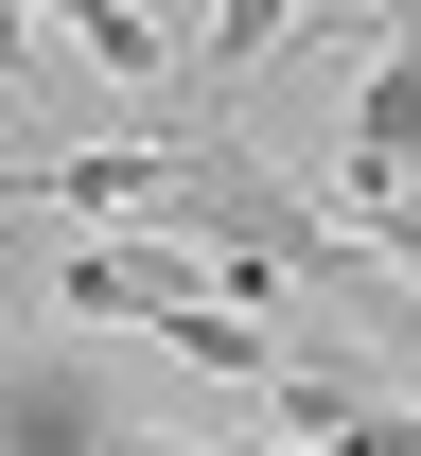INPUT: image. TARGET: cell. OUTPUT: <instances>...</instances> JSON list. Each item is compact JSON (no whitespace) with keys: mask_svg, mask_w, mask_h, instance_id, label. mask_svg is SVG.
I'll use <instances>...</instances> for the list:
<instances>
[{"mask_svg":"<svg viewBox=\"0 0 421 456\" xmlns=\"http://www.w3.org/2000/svg\"><path fill=\"white\" fill-rule=\"evenodd\" d=\"M211 246H176V228H88V246H53V316H106V334H176V316H211Z\"/></svg>","mask_w":421,"mask_h":456,"instance_id":"1","label":"cell"},{"mask_svg":"<svg viewBox=\"0 0 421 456\" xmlns=\"http://www.w3.org/2000/svg\"><path fill=\"white\" fill-rule=\"evenodd\" d=\"M368 211H421V18H386V53L334 123V228H368Z\"/></svg>","mask_w":421,"mask_h":456,"instance_id":"2","label":"cell"},{"mask_svg":"<svg viewBox=\"0 0 421 456\" xmlns=\"http://www.w3.org/2000/svg\"><path fill=\"white\" fill-rule=\"evenodd\" d=\"M281 36H299L281 0H229V18H193V88H176V106H211V88H246V70L281 53Z\"/></svg>","mask_w":421,"mask_h":456,"instance_id":"5","label":"cell"},{"mask_svg":"<svg viewBox=\"0 0 421 456\" xmlns=\"http://www.w3.org/2000/svg\"><path fill=\"white\" fill-rule=\"evenodd\" d=\"M0 456H141L88 351H0Z\"/></svg>","mask_w":421,"mask_h":456,"instance_id":"3","label":"cell"},{"mask_svg":"<svg viewBox=\"0 0 421 456\" xmlns=\"http://www.w3.org/2000/svg\"><path fill=\"white\" fill-rule=\"evenodd\" d=\"M0 70H18V88H36V18H18V0H0Z\"/></svg>","mask_w":421,"mask_h":456,"instance_id":"6","label":"cell"},{"mask_svg":"<svg viewBox=\"0 0 421 456\" xmlns=\"http://www.w3.org/2000/svg\"><path fill=\"white\" fill-rule=\"evenodd\" d=\"M53 36H88V70H123V88H193V36H158V18H123V0H70Z\"/></svg>","mask_w":421,"mask_h":456,"instance_id":"4","label":"cell"}]
</instances>
